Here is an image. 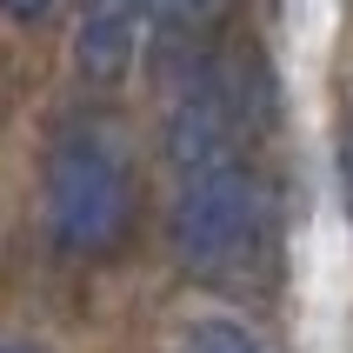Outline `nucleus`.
<instances>
[{"mask_svg": "<svg viewBox=\"0 0 353 353\" xmlns=\"http://www.w3.org/2000/svg\"><path fill=\"white\" fill-rule=\"evenodd\" d=\"M0 7H7V14H14V20H40V14H47V7H54V0H0Z\"/></svg>", "mask_w": 353, "mask_h": 353, "instance_id": "nucleus-7", "label": "nucleus"}, {"mask_svg": "<svg viewBox=\"0 0 353 353\" xmlns=\"http://www.w3.org/2000/svg\"><path fill=\"white\" fill-rule=\"evenodd\" d=\"M0 353H40V347H27V340H0Z\"/></svg>", "mask_w": 353, "mask_h": 353, "instance_id": "nucleus-8", "label": "nucleus"}, {"mask_svg": "<svg viewBox=\"0 0 353 353\" xmlns=\"http://www.w3.org/2000/svg\"><path fill=\"white\" fill-rule=\"evenodd\" d=\"M240 134H247V120H240L234 80H220L214 67H207V74H194L187 87H180L174 120H167V147H174L180 174H200V167L234 160L240 154Z\"/></svg>", "mask_w": 353, "mask_h": 353, "instance_id": "nucleus-3", "label": "nucleus"}, {"mask_svg": "<svg viewBox=\"0 0 353 353\" xmlns=\"http://www.w3.org/2000/svg\"><path fill=\"white\" fill-rule=\"evenodd\" d=\"M134 194H127V167L100 134H67L47 174V227L60 247L74 254H100L127 234Z\"/></svg>", "mask_w": 353, "mask_h": 353, "instance_id": "nucleus-2", "label": "nucleus"}, {"mask_svg": "<svg viewBox=\"0 0 353 353\" xmlns=\"http://www.w3.org/2000/svg\"><path fill=\"white\" fill-rule=\"evenodd\" d=\"M154 0H87L80 7V34H74V60L87 80H120L134 67L140 47V14Z\"/></svg>", "mask_w": 353, "mask_h": 353, "instance_id": "nucleus-4", "label": "nucleus"}, {"mask_svg": "<svg viewBox=\"0 0 353 353\" xmlns=\"http://www.w3.org/2000/svg\"><path fill=\"white\" fill-rule=\"evenodd\" d=\"M167 20H180V27H200V20H214L220 14V0H154Z\"/></svg>", "mask_w": 353, "mask_h": 353, "instance_id": "nucleus-6", "label": "nucleus"}, {"mask_svg": "<svg viewBox=\"0 0 353 353\" xmlns=\"http://www.w3.org/2000/svg\"><path fill=\"white\" fill-rule=\"evenodd\" d=\"M260 227H267V194H260V180L240 160L187 174V187L174 200V247H180L187 267L227 274L240 260H254Z\"/></svg>", "mask_w": 353, "mask_h": 353, "instance_id": "nucleus-1", "label": "nucleus"}, {"mask_svg": "<svg viewBox=\"0 0 353 353\" xmlns=\"http://www.w3.org/2000/svg\"><path fill=\"white\" fill-rule=\"evenodd\" d=\"M174 353H260V347H254V334H247L240 320L207 314V320H194V327L180 334V347H174Z\"/></svg>", "mask_w": 353, "mask_h": 353, "instance_id": "nucleus-5", "label": "nucleus"}]
</instances>
